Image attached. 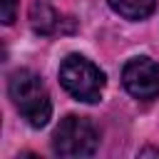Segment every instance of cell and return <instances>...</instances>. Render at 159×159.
<instances>
[{"label":"cell","mask_w":159,"mask_h":159,"mask_svg":"<svg viewBox=\"0 0 159 159\" xmlns=\"http://www.w3.org/2000/svg\"><path fill=\"white\" fill-rule=\"evenodd\" d=\"M7 94L20 112V117L30 127H45L52 117V102L50 92L42 82V77L32 70H15L7 80Z\"/></svg>","instance_id":"cell-1"},{"label":"cell","mask_w":159,"mask_h":159,"mask_svg":"<svg viewBox=\"0 0 159 159\" xmlns=\"http://www.w3.org/2000/svg\"><path fill=\"white\" fill-rule=\"evenodd\" d=\"M17 2L20 0H0V20H2V25H12L15 22Z\"/></svg>","instance_id":"cell-7"},{"label":"cell","mask_w":159,"mask_h":159,"mask_svg":"<svg viewBox=\"0 0 159 159\" xmlns=\"http://www.w3.org/2000/svg\"><path fill=\"white\" fill-rule=\"evenodd\" d=\"M67 20L45 0H35L30 5V25L37 35H62V32H70L75 25H65Z\"/></svg>","instance_id":"cell-5"},{"label":"cell","mask_w":159,"mask_h":159,"mask_svg":"<svg viewBox=\"0 0 159 159\" xmlns=\"http://www.w3.org/2000/svg\"><path fill=\"white\" fill-rule=\"evenodd\" d=\"M97 147H99V134L87 117L67 114L52 134V152L57 157H67V159L92 157Z\"/></svg>","instance_id":"cell-3"},{"label":"cell","mask_w":159,"mask_h":159,"mask_svg":"<svg viewBox=\"0 0 159 159\" xmlns=\"http://www.w3.org/2000/svg\"><path fill=\"white\" fill-rule=\"evenodd\" d=\"M60 84L77 102H99L104 92V72L82 55H67L60 65Z\"/></svg>","instance_id":"cell-2"},{"label":"cell","mask_w":159,"mask_h":159,"mask_svg":"<svg viewBox=\"0 0 159 159\" xmlns=\"http://www.w3.org/2000/svg\"><path fill=\"white\" fill-rule=\"evenodd\" d=\"M109 7L124 20H144L154 12L157 0H109Z\"/></svg>","instance_id":"cell-6"},{"label":"cell","mask_w":159,"mask_h":159,"mask_svg":"<svg viewBox=\"0 0 159 159\" xmlns=\"http://www.w3.org/2000/svg\"><path fill=\"white\" fill-rule=\"evenodd\" d=\"M139 157H159V149H152V147H144L139 152Z\"/></svg>","instance_id":"cell-8"},{"label":"cell","mask_w":159,"mask_h":159,"mask_svg":"<svg viewBox=\"0 0 159 159\" xmlns=\"http://www.w3.org/2000/svg\"><path fill=\"white\" fill-rule=\"evenodd\" d=\"M124 89L142 102L159 97V65L152 57H134L122 70Z\"/></svg>","instance_id":"cell-4"}]
</instances>
